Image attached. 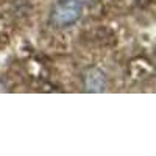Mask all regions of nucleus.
<instances>
[{"instance_id": "f257e3e1", "label": "nucleus", "mask_w": 156, "mask_h": 156, "mask_svg": "<svg viewBox=\"0 0 156 156\" xmlns=\"http://www.w3.org/2000/svg\"><path fill=\"white\" fill-rule=\"evenodd\" d=\"M83 5L78 0H59L50 14V23L56 28L69 27L81 16Z\"/></svg>"}, {"instance_id": "f03ea898", "label": "nucleus", "mask_w": 156, "mask_h": 156, "mask_svg": "<svg viewBox=\"0 0 156 156\" xmlns=\"http://www.w3.org/2000/svg\"><path fill=\"white\" fill-rule=\"evenodd\" d=\"M84 87L86 90H94V92L103 90V87H105V76L97 70L89 72L84 78Z\"/></svg>"}]
</instances>
